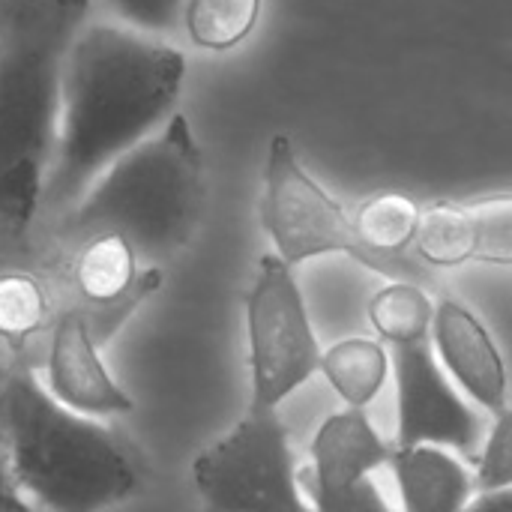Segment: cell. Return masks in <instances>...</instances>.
<instances>
[{
  "instance_id": "cell-1",
  "label": "cell",
  "mask_w": 512,
  "mask_h": 512,
  "mask_svg": "<svg viewBox=\"0 0 512 512\" xmlns=\"http://www.w3.org/2000/svg\"><path fill=\"white\" fill-rule=\"evenodd\" d=\"M186 84V54L120 21H87L66 57L42 213L66 216L96 177L159 132Z\"/></svg>"
},
{
  "instance_id": "cell-2",
  "label": "cell",
  "mask_w": 512,
  "mask_h": 512,
  "mask_svg": "<svg viewBox=\"0 0 512 512\" xmlns=\"http://www.w3.org/2000/svg\"><path fill=\"white\" fill-rule=\"evenodd\" d=\"M0 444L21 492L45 510L102 512L144 492L138 450L57 402L33 360H18L0 387Z\"/></svg>"
},
{
  "instance_id": "cell-3",
  "label": "cell",
  "mask_w": 512,
  "mask_h": 512,
  "mask_svg": "<svg viewBox=\"0 0 512 512\" xmlns=\"http://www.w3.org/2000/svg\"><path fill=\"white\" fill-rule=\"evenodd\" d=\"M93 0H27L0 45V228L42 213L57 147L63 72Z\"/></svg>"
},
{
  "instance_id": "cell-4",
  "label": "cell",
  "mask_w": 512,
  "mask_h": 512,
  "mask_svg": "<svg viewBox=\"0 0 512 512\" xmlns=\"http://www.w3.org/2000/svg\"><path fill=\"white\" fill-rule=\"evenodd\" d=\"M207 210L204 150L186 114L108 165L63 216L72 240L114 231L150 267L174 261L198 234Z\"/></svg>"
},
{
  "instance_id": "cell-5",
  "label": "cell",
  "mask_w": 512,
  "mask_h": 512,
  "mask_svg": "<svg viewBox=\"0 0 512 512\" xmlns=\"http://www.w3.org/2000/svg\"><path fill=\"white\" fill-rule=\"evenodd\" d=\"M258 219L273 240L276 255L288 267H300L321 255H348L360 267L390 279L414 282L429 288L435 297L444 294V282L435 267L411 255H381L363 243L348 213L303 165L288 135H273L264 162V192Z\"/></svg>"
},
{
  "instance_id": "cell-6",
  "label": "cell",
  "mask_w": 512,
  "mask_h": 512,
  "mask_svg": "<svg viewBox=\"0 0 512 512\" xmlns=\"http://www.w3.org/2000/svg\"><path fill=\"white\" fill-rule=\"evenodd\" d=\"M204 512H315L279 411L249 405L240 423L192 462Z\"/></svg>"
},
{
  "instance_id": "cell-7",
  "label": "cell",
  "mask_w": 512,
  "mask_h": 512,
  "mask_svg": "<svg viewBox=\"0 0 512 512\" xmlns=\"http://www.w3.org/2000/svg\"><path fill=\"white\" fill-rule=\"evenodd\" d=\"M249 390L255 408H273L321 372V345L315 339L306 300L294 267L276 252L261 255L246 294Z\"/></svg>"
},
{
  "instance_id": "cell-8",
  "label": "cell",
  "mask_w": 512,
  "mask_h": 512,
  "mask_svg": "<svg viewBox=\"0 0 512 512\" xmlns=\"http://www.w3.org/2000/svg\"><path fill=\"white\" fill-rule=\"evenodd\" d=\"M393 444L369 423L366 411L345 408L324 420L312 441V465L300 471V486L315 512H393L372 471L390 465Z\"/></svg>"
},
{
  "instance_id": "cell-9",
  "label": "cell",
  "mask_w": 512,
  "mask_h": 512,
  "mask_svg": "<svg viewBox=\"0 0 512 512\" xmlns=\"http://www.w3.org/2000/svg\"><path fill=\"white\" fill-rule=\"evenodd\" d=\"M396 375V447H453L468 456L477 453L483 420L447 381L432 336L390 348Z\"/></svg>"
},
{
  "instance_id": "cell-10",
  "label": "cell",
  "mask_w": 512,
  "mask_h": 512,
  "mask_svg": "<svg viewBox=\"0 0 512 512\" xmlns=\"http://www.w3.org/2000/svg\"><path fill=\"white\" fill-rule=\"evenodd\" d=\"M162 288V270L144 267L126 237L99 231L75 240L69 258V291L93 324L102 345L132 318V312Z\"/></svg>"
},
{
  "instance_id": "cell-11",
  "label": "cell",
  "mask_w": 512,
  "mask_h": 512,
  "mask_svg": "<svg viewBox=\"0 0 512 512\" xmlns=\"http://www.w3.org/2000/svg\"><path fill=\"white\" fill-rule=\"evenodd\" d=\"M102 342L93 333L87 312L75 303L60 306L45 336V387L66 408L111 420L135 408L129 393L114 381L102 360Z\"/></svg>"
},
{
  "instance_id": "cell-12",
  "label": "cell",
  "mask_w": 512,
  "mask_h": 512,
  "mask_svg": "<svg viewBox=\"0 0 512 512\" xmlns=\"http://www.w3.org/2000/svg\"><path fill=\"white\" fill-rule=\"evenodd\" d=\"M414 252L435 270L462 264L512 267V192L423 207Z\"/></svg>"
},
{
  "instance_id": "cell-13",
  "label": "cell",
  "mask_w": 512,
  "mask_h": 512,
  "mask_svg": "<svg viewBox=\"0 0 512 512\" xmlns=\"http://www.w3.org/2000/svg\"><path fill=\"white\" fill-rule=\"evenodd\" d=\"M432 348L456 384L486 411L507 408V363L486 324L447 291L435 303Z\"/></svg>"
},
{
  "instance_id": "cell-14",
  "label": "cell",
  "mask_w": 512,
  "mask_h": 512,
  "mask_svg": "<svg viewBox=\"0 0 512 512\" xmlns=\"http://www.w3.org/2000/svg\"><path fill=\"white\" fill-rule=\"evenodd\" d=\"M390 465L396 474L402 512H462L474 498L477 480L444 447L393 444Z\"/></svg>"
},
{
  "instance_id": "cell-15",
  "label": "cell",
  "mask_w": 512,
  "mask_h": 512,
  "mask_svg": "<svg viewBox=\"0 0 512 512\" xmlns=\"http://www.w3.org/2000/svg\"><path fill=\"white\" fill-rule=\"evenodd\" d=\"M60 306L48 282L24 267H0V345L15 360H33L30 345L48 336Z\"/></svg>"
},
{
  "instance_id": "cell-16",
  "label": "cell",
  "mask_w": 512,
  "mask_h": 512,
  "mask_svg": "<svg viewBox=\"0 0 512 512\" xmlns=\"http://www.w3.org/2000/svg\"><path fill=\"white\" fill-rule=\"evenodd\" d=\"M321 375L342 396L345 408H363L381 393L390 375V351L381 339H342L321 357Z\"/></svg>"
},
{
  "instance_id": "cell-17",
  "label": "cell",
  "mask_w": 512,
  "mask_h": 512,
  "mask_svg": "<svg viewBox=\"0 0 512 512\" xmlns=\"http://www.w3.org/2000/svg\"><path fill=\"white\" fill-rule=\"evenodd\" d=\"M264 0H183L180 33L201 51H231L243 45L261 18Z\"/></svg>"
},
{
  "instance_id": "cell-18",
  "label": "cell",
  "mask_w": 512,
  "mask_h": 512,
  "mask_svg": "<svg viewBox=\"0 0 512 512\" xmlns=\"http://www.w3.org/2000/svg\"><path fill=\"white\" fill-rule=\"evenodd\" d=\"M423 207L405 192H378L354 210V225L363 243L381 255H411L420 231Z\"/></svg>"
},
{
  "instance_id": "cell-19",
  "label": "cell",
  "mask_w": 512,
  "mask_h": 512,
  "mask_svg": "<svg viewBox=\"0 0 512 512\" xmlns=\"http://www.w3.org/2000/svg\"><path fill=\"white\" fill-rule=\"evenodd\" d=\"M432 318H435L432 291L414 282H390L369 303V321L387 348L429 339Z\"/></svg>"
},
{
  "instance_id": "cell-20",
  "label": "cell",
  "mask_w": 512,
  "mask_h": 512,
  "mask_svg": "<svg viewBox=\"0 0 512 512\" xmlns=\"http://www.w3.org/2000/svg\"><path fill=\"white\" fill-rule=\"evenodd\" d=\"M477 489H504L512 486V408L495 414L483 453L477 456Z\"/></svg>"
},
{
  "instance_id": "cell-21",
  "label": "cell",
  "mask_w": 512,
  "mask_h": 512,
  "mask_svg": "<svg viewBox=\"0 0 512 512\" xmlns=\"http://www.w3.org/2000/svg\"><path fill=\"white\" fill-rule=\"evenodd\" d=\"M120 24H129L135 30L153 33V36H171L180 30V9L183 0H102Z\"/></svg>"
},
{
  "instance_id": "cell-22",
  "label": "cell",
  "mask_w": 512,
  "mask_h": 512,
  "mask_svg": "<svg viewBox=\"0 0 512 512\" xmlns=\"http://www.w3.org/2000/svg\"><path fill=\"white\" fill-rule=\"evenodd\" d=\"M0 512H33L27 495L21 492L15 474H12V465H9L3 444H0Z\"/></svg>"
},
{
  "instance_id": "cell-23",
  "label": "cell",
  "mask_w": 512,
  "mask_h": 512,
  "mask_svg": "<svg viewBox=\"0 0 512 512\" xmlns=\"http://www.w3.org/2000/svg\"><path fill=\"white\" fill-rule=\"evenodd\" d=\"M462 512H512V486L480 492Z\"/></svg>"
},
{
  "instance_id": "cell-24",
  "label": "cell",
  "mask_w": 512,
  "mask_h": 512,
  "mask_svg": "<svg viewBox=\"0 0 512 512\" xmlns=\"http://www.w3.org/2000/svg\"><path fill=\"white\" fill-rule=\"evenodd\" d=\"M15 363H18V360H15V357L0 345V387H3V381L9 378V372H12V366H15Z\"/></svg>"
}]
</instances>
